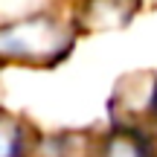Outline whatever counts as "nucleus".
<instances>
[{
    "mask_svg": "<svg viewBox=\"0 0 157 157\" xmlns=\"http://www.w3.org/2000/svg\"><path fill=\"white\" fill-rule=\"evenodd\" d=\"M140 0H87L82 12V23L90 32H105V29H117L131 15L137 12Z\"/></svg>",
    "mask_w": 157,
    "mask_h": 157,
    "instance_id": "2",
    "label": "nucleus"
},
{
    "mask_svg": "<svg viewBox=\"0 0 157 157\" xmlns=\"http://www.w3.org/2000/svg\"><path fill=\"white\" fill-rule=\"evenodd\" d=\"M73 47V32L50 15H32L23 21L6 23L0 29V52L9 61L47 64L67 56Z\"/></svg>",
    "mask_w": 157,
    "mask_h": 157,
    "instance_id": "1",
    "label": "nucleus"
},
{
    "mask_svg": "<svg viewBox=\"0 0 157 157\" xmlns=\"http://www.w3.org/2000/svg\"><path fill=\"white\" fill-rule=\"evenodd\" d=\"M93 157H148V146L134 131H113L96 146Z\"/></svg>",
    "mask_w": 157,
    "mask_h": 157,
    "instance_id": "3",
    "label": "nucleus"
},
{
    "mask_svg": "<svg viewBox=\"0 0 157 157\" xmlns=\"http://www.w3.org/2000/svg\"><path fill=\"white\" fill-rule=\"evenodd\" d=\"M151 105H154V111H157V87H154V96H151Z\"/></svg>",
    "mask_w": 157,
    "mask_h": 157,
    "instance_id": "4",
    "label": "nucleus"
}]
</instances>
